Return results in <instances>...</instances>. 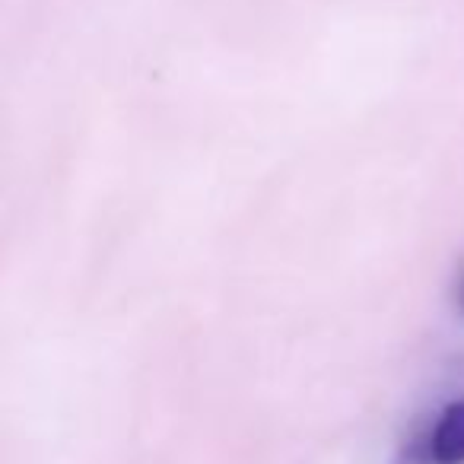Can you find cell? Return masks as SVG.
<instances>
[{
	"mask_svg": "<svg viewBox=\"0 0 464 464\" xmlns=\"http://www.w3.org/2000/svg\"><path fill=\"white\" fill-rule=\"evenodd\" d=\"M394 464H436L432 461V451H430V430L417 432L411 442L401 445Z\"/></svg>",
	"mask_w": 464,
	"mask_h": 464,
	"instance_id": "2",
	"label": "cell"
},
{
	"mask_svg": "<svg viewBox=\"0 0 464 464\" xmlns=\"http://www.w3.org/2000/svg\"><path fill=\"white\" fill-rule=\"evenodd\" d=\"M430 451L436 464H464V398L445 404L430 426Z\"/></svg>",
	"mask_w": 464,
	"mask_h": 464,
	"instance_id": "1",
	"label": "cell"
}]
</instances>
